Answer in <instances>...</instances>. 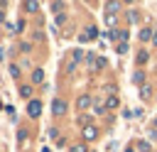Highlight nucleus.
<instances>
[{
	"mask_svg": "<svg viewBox=\"0 0 157 152\" xmlns=\"http://www.w3.org/2000/svg\"><path fill=\"white\" fill-rule=\"evenodd\" d=\"M118 51H120V54H125V51H128V44H125V42H120V44H118Z\"/></svg>",
	"mask_w": 157,
	"mask_h": 152,
	"instance_id": "nucleus-15",
	"label": "nucleus"
},
{
	"mask_svg": "<svg viewBox=\"0 0 157 152\" xmlns=\"http://www.w3.org/2000/svg\"><path fill=\"white\" fill-rule=\"evenodd\" d=\"M32 81H34V83H42V81H44V71H42V69H34V71H32Z\"/></svg>",
	"mask_w": 157,
	"mask_h": 152,
	"instance_id": "nucleus-5",
	"label": "nucleus"
},
{
	"mask_svg": "<svg viewBox=\"0 0 157 152\" xmlns=\"http://www.w3.org/2000/svg\"><path fill=\"white\" fill-rule=\"evenodd\" d=\"M71 152H86V147L83 145H76V147H71Z\"/></svg>",
	"mask_w": 157,
	"mask_h": 152,
	"instance_id": "nucleus-18",
	"label": "nucleus"
},
{
	"mask_svg": "<svg viewBox=\"0 0 157 152\" xmlns=\"http://www.w3.org/2000/svg\"><path fill=\"white\" fill-rule=\"evenodd\" d=\"M39 113H42V103H39V101H29V105H27V115H29V118H37Z\"/></svg>",
	"mask_w": 157,
	"mask_h": 152,
	"instance_id": "nucleus-1",
	"label": "nucleus"
},
{
	"mask_svg": "<svg viewBox=\"0 0 157 152\" xmlns=\"http://www.w3.org/2000/svg\"><path fill=\"white\" fill-rule=\"evenodd\" d=\"M105 105H108V108H118V98H115V96H110V98L105 101Z\"/></svg>",
	"mask_w": 157,
	"mask_h": 152,
	"instance_id": "nucleus-12",
	"label": "nucleus"
},
{
	"mask_svg": "<svg viewBox=\"0 0 157 152\" xmlns=\"http://www.w3.org/2000/svg\"><path fill=\"white\" fill-rule=\"evenodd\" d=\"M155 127H157V120H155Z\"/></svg>",
	"mask_w": 157,
	"mask_h": 152,
	"instance_id": "nucleus-20",
	"label": "nucleus"
},
{
	"mask_svg": "<svg viewBox=\"0 0 157 152\" xmlns=\"http://www.w3.org/2000/svg\"><path fill=\"white\" fill-rule=\"evenodd\" d=\"M128 20H130V22H137V10H130V12H128Z\"/></svg>",
	"mask_w": 157,
	"mask_h": 152,
	"instance_id": "nucleus-13",
	"label": "nucleus"
},
{
	"mask_svg": "<svg viewBox=\"0 0 157 152\" xmlns=\"http://www.w3.org/2000/svg\"><path fill=\"white\" fill-rule=\"evenodd\" d=\"M132 81H135V83H142V81H145V74H142V71H135V74H132Z\"/></svg>",
	"mask_w": 157,
	"mask_h": 152,
	"instance_id": "nucleus-11",
	"label": "nucleus"
},
{
	"mask_svg": "<svg viewBox=\"0 0 157 152\" xmlns=\"http://www.w3.org/2000/svg\"><path fill=\"white\" fill-rule=\"evenodd\" d=\"M137 150H140V152H152L150 142H145V140H142V142H137Z\"/></svg>",
	"mask_w": 157,
	"mask_h": 152,
	"instance_id": "nucleus-10",
	"label": "nucleus"
},
{
	"mask_svg": "<svg viewBox=\"0 0 157 152\" xmlns=\"http://www.w3.org/2000/svg\"><path fill=\"white\" fill-rule=\"evenodd\" d=\"M20 96H22V98H29V96H32V86H22V88H20Z\"/></svg>",
	"mask_w": 157,
	"mask_h": 152,
	"instance_id": "nucleus-9",
	"label": "nucleus"
},
{
	"mask_svg": "<svg viewBox=\"0 0 157 152\" xmlns=\"http://www.w3.org/2000/svg\"><path fill=\"white\" fill-rule=\"evenodd\" d=\"M52 110H54V113H56V115H61V113H64V110H66V103H64V101H59V98H56V101H54V103H52Z\"/></svg>",
	"mask_w": 157,
	"mask_h": 152,
	"instance_id": "nucleus-4",
	"label": "nucleus"
},
{
	"mask_svg": "<svg viewBox=\"0 0 157 152\" xmlns=\"http://www.w3.org/2000/svg\"><path fill=\"white\" fill-rule=\"evenodd\" d=\"M152 42H155V44H157V32H155V37H152Z\"/></svg>",
	"mask_w": 157,
	"mask_h": 152,
	"instance_id": "nucleus-19",
	"label": "nucleus"
},
{
	"mask_svg": "<svg viewBox=\"0 0 157 152\" xmlns=\"http://www.w3.org/2000/svg\"><path fill=\"white\" fill-rule=\"evenodd\" d=\"M88 105H91V96H86V93H83V96H78V101H76V108H78V110H86Z\"/></svg>",
	"mask_w": 157,
	"mask_h": 152,
	"instance_id": "nucleus-2",
	"label": "nucleus"
},
{
	"mask_svg": "<svg viewBox=\"0 0 157 152\" xmlns=\"http://www.w3.org/2000/svg\"><path fill=\"white\" fill-rule=\"evenodd\" d=\"M108 10H120V2H108Z\"/></svg>",
	"mask_w": 157,
	"mask_h": 152,
	"instance_id": "nucleus-17",
	"label": "nucleus"
},
{
	"mask_svg": "<svg viewBox=\"0 0 157 152\" xmlns=\"http://www.w3.org/2000/svg\"><path fill=\"white\" fill-rule=\"evenodd\" d=\"M81 59H83V51L76 49V51H74V61H81Z\"/></svg>",
	"mask_w": 157,
	"mask_h": 152,
	"instance_id": "nucleus-16",
	"label": "nucleus"
},
{
	"mask_svg": "<svg viewBox=\"0 0 157 152\" xmlns=\"http://www.w3.org/2000/svg\"><path fill=\"white\" fill-rule=\"evenodd\" d=\"M105 22H108V25H115V15L108 12V15H105Z\"/></svg>",
	"mask_w": 157,
	"mask_h": 152,
	"instance_id": "nucleus-14",
	"label": "nucleus"
},
{
	"mask_svg": "<svg viewBox=\"0 0 157 152\" xmlns=\"http://www.w3.org/2000/svg\"><path fill=\"white\" fill-rule=\"evenodd\" d=\"M152 32H155V29H147V27H145V29L140 32V39H152V37H155Z\"/></svg>",
	"mask_w": 157,
	"mask_h": 152,
	"instance_id": "nucleus-8",
	"label": "nucleus"
},
{
	"mask_svg": "<svg viewBox=\"0 0 157 152\" xmlns=\"http://www.w3.org/2000/svg\"><path fill=\"white\" fill-rule=\"evenodd\" d=\"M22 7H25L27 12H37V10H39V5H37V2H25Z\"/></svg>",
	"mask_w": 157,
	"mask_h": 152,
	"instance_id": "nucleus-7",
	"label": "nucleus"
},
{
	"mask_svg": "<svg viewBox=\"0 0 157 152\" xmlns=\"http://www.w3.org/2000/svg\"><path fill=\"white\" fill-rule=\"evenodd\" d=\"M108 37H110V39H123V42H125V39H128V32H125V29H110Z\"/></svg>",
	"mask_w": 157,
	"mask_h": 152,
	"instance_id": "nucleus-3",
	"label": "nucleus"
},
{
	"mask_svg": "<svg viewBox=\"0 0 157 152\" xmlns=\"http://www.w3.org/2000/svg\"><path fill=\"white\" fill-rule=\"evenodd\" d=\"M83 137H86V140H93V137H96V127H93V125H86V127H83Z\"/></svg>",
	"mask_w": 157,
	"mask_h": 152,
	"instance_id": "nucleus-6",
	"label": "nucleus"
}]
</instances>
